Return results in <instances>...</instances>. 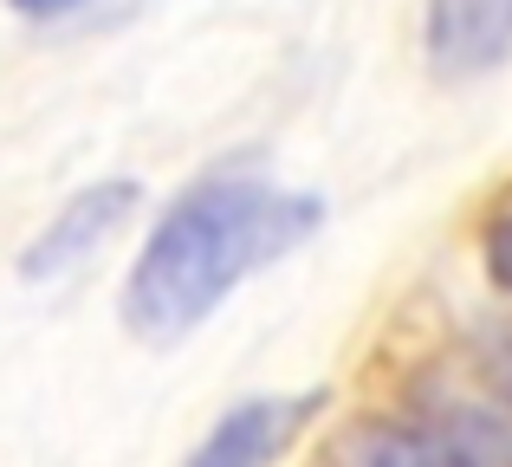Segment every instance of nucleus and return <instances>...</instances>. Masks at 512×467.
Segmentation results:
<instances>
[{
	"label": "nucleus",
	"mask_w": 512,
	"mask_h": 467,
	"mask_svg": "<svg viewBox=\"0 0 512 467\" xmlns=\"http://www.w3.org/2000/svg\"><path fill=\"white\" fill-rule=\"evenodd\" d=\"M325 228V202L260 176H214L175 195L124 279V325L143 344H182L253 273L279 266Z\"/></svg>",
	"instance_id": "f257e3e1"
},
{
	"label": "nucleus",
	"mask_w": 512,
	"mask_h": 467,
	"mask_svg": "<svg viewBox=\"0 0 512 467\" xmlns=\"http://www.w3.org/2000/svg\"><path fill=\"white\" fill-rule=\"evenodd\" d=\"M331 467H512V409H435L383 416L338 435Z\"/></svg>",
	"instance_id": "f03ea898"
},
{
	"label": "nucleus",
	"mask_w": 512,
	"mask_h": 467,
	"mask_svg": "<svg viewBox=\"0 0 512 467\" xmlns=\"http://www.w3.org/2000/svg\"><path fill=\"white\" fill-rule=\"evenodd\" d=\"M130 208H143V182H130V176L85 182V189H78L72 202L46 221V228L26 240L20 273L26 279H59V273H72V266H85L91 253H98L104 240L130 221Z\"/></svg>",
	"instance_id": "7ed1b4c3"
},
{
	"label": "nucleus",
	"mask_w": 512,
	"mask_h": 467,
	"mask_svg": "<svg viewBox=\"0 0 512 467\" xmlns=\"http://www.w3.org/2000/svg\"><path fill=\"white\" fill-rule=\"evenodd\" d=\"M318 403H325V396H312V390L305 396H247V403H234L201 435L195 455L182 467H273L292 448V435L312 422Z\"/></svg>",
	"instance_id": "20e7f679"
},
{
	"label": "nucleus",
	"mask_w": 512,
	"mask_h": 467,
	"mask_svg": "<svg viewBox=\"0 0 512 467\" xmlns=\"http://www.w3.org/2000/svg\"><path fill=\"white\" fill-rule=\"evenodd\" d=\"M422 46L441 78H487L512 59V0H428Z\"/></svg>",
	"instance_id": "39448f33"
},
{
	"label": "nucleus",
	"mask_w": 512,
	"mask_h": 467,
	"mask_svg": "<svg viewBox=\"0 0 512 467\" xmlns=\"http://www.w3.org/2000/svg\"><path fill=\"white\" fill-rule=\"evenodd\" d=\"M480 260H487V279H493V286L512 292V208L487 221V234H480Z\"/></svg>",
	"instance_id": "423d86ee"
},
{
	"label": "nucleus",
	"mask_w": 512,
	"mask_h": 467,
	"mask_svg": "<svg viewBox=\"0 0 512 467\" xmlns=\"http://www.w3.org/2000/svg\"><path fill=\"white\" fill-rule=\"evenodd\" d=\"M13 13H26V20H65V13L91 7V0H7Z\"/></svg>",
	"instance_id": "0eeeda50"
},
{
	"label": "nucleus",
	"mask_w": 512,
	"mask_h": 467,
	"mask_svg": "<svg viewBox=\"0 0 512 467\" xmlns=\"http://www.w3.org/2000/svg\"><path fill=\"white\" fill-rule=\"evenodd\" d=\"M493 383H500V390H506V403H512V331H506V338H500V351H493Z\"/></svg>",
	"instance_id": "6e6552de"
}]
</instances>
